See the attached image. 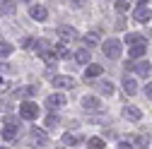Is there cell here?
<instances>
[{"instance_id": "obj_1", "label": "cell", "mask_w": 152, "mask_h": 149, "mask_svg": "<svg viewBox=\"0 0 152 149\" xmlns=\"http://www.w3.org/2000/svg\"><path fill=\"white\" fill-rule=\"evenodd\" d=\"M0 135H3V140H5V142L17 140V137H20V125H17V120L7 118V120H5V125H3V130H0Z\"/></svg>"}, {"instance_id": "obj_2", "label": "cell", "mask_w": 152, "mask_h": 149, "mask_svg": "<svg viewBox=\"0 0 152 149\" xmlns=\"http://www.w3.org/2000/svg\"><path fill=\"white\" fill-rule=\"evenodd\" d=\"M102 53L106 55V58L116 60L118 55H121V41H118V39H109V41H104V43H102Z\"/></svg>"}, {"instance_id": "obj_3", "label": "cell", "mask_w": 152, "mask_h": 149, "mask_svg": "<svg viewBox=\"0 0 152 149\" xmlns=\"http://www.w3.org/2000/svg\"><path fill=\"white\" fill-rule=\"evenodd\" d=\"M20 116H22L24 120H36V118H39V106H36L34 101H22Z\"/></svg>"}, {"instance_id": "obj_4", "label": "cell", "mask_w": 152, "mask_h": 149, "mask_svg": "<svg viewBox=\"0 0 152 149\" xmlns=\"http://www.w3.org/2000/svg\"><path fill=\"white\" fill-rule=\"evenodd\" d=\"M51 82H53L56 89H72V87H75V80H72V77H63V74H56Z\"/></svg>"}, {"instance_id": "obj_5", "label": "cell", "mask_w": 152, "mask_h": 149, "mask_svg": "<svg viewBox=\"0 0 152 149\" xmlns=\"http://www.w3.org/2000/svg\"><path fill=\"white\" fill-rule=\"evenodd\" d=\"M29 14H31V20H36V22H44L46 17H48V10H46L44 5H31V7H29Z\"/></svg>"}, {"instance_id": "obj_6", "label": "cell", "mask_w": 152, "mask_h": 149, "mask_svg": "<svg viewBox=\"0 0 152 149\" xmlns=\"http://www.w3.org/2000/svg\"><path fill=\"white\" fill-rule=\"evenodd\" d=\"M46 106L48 108H63L65 106V96L61 94V91L58 94H51V96H46Z\"/></svg>"}, {"instance_id": "obj_7", "label": "cell", "mask_w": 152, "mask_h": 149, "mask_svg": "<svg viewBox=\"0 0 152 149\" xmlns=\"http://www.w3.org/2000/svg\"><path fill=\"white\" fill-rule=\"evenodd\" d=\"M82 108L85 111H99L102 108V101L97 96H82Z\"/></svg>"}, {"instance_id": "obj_8", "label": "cell", "mask_w": 152, "mask_h": 149, "mask_svg": "<svg viewBox=\"0 0 152 149\" xmlns=\"http://www.w3.org/2000/svg\"><path fill=\"white\" fill-rule=\"evenodd\" d=\"M145 51H147V41L142 39V41H138V43H133V48H130V58H142L145 55Z\"/></svg>"}, {"instance_id": "obj_9", "label": "cell", "mask_w": 152, "mask_h": 149, "mask_svg": "<svg viewBox=\"0 0 152 149\" xmlns=\"http://www.w3.org/2000/svg\"><path fill=\"white\" fill-rule=\"evenodd\" d=\"M123 91H126L128 96H135L138 94V82L133 80V77H126L123 80Z\"/></svg>"}, {"instance_id": "obj_10", "label": "cell", "mask_w": 152, "mask_h": 149, "mask_svg": "<svg viewBox=\"0 0 152 149\" xmlns=\"http://www.w3.org/2000/svg\"><path fill=\"white\" fill-rule=\"evenodd\" d=\"M133 17H135L138 22H150V20H152V12H150L145 5H138V10H135V14H133Z\"/></svg>"}, {"instance_id": "obj_11", "label": "cell", "mask_w": 152, "mask_h": 149, "mask_svg": "<svg viewBox=\"0 0 152 149\" xmlns=\"http://www.w3.org/2000/svg\"><path fill=\"white\" fill-rule=\"evenodd\" d=\"M123 116H126L128 120H140V118H142L140 108H135V106H126V108H123Z\"/></svg>"}, {"instance_id": "obj_12", "label": "cell", "mask_w": 152, "mask_h": 149, "mask_svg": "<svg viewBox=\"0 0 152 149\" xmlns=\"http://www.w3.org/2000/svg\"><path fill=\"white\" fill-rule=\"evenodd\" d=\"M75 60H77L80 65H89L92 55H89V51H87V48H80V51H75Z\"/></svg>"}, {"instance_id": "obj_13", "label": "cell", "mask_w": 152, "mask_h": 149, "mask_svg": "<svg viewBox=\"0 0 152 149\" xmlns=\"http://www.w3.org/2000/svg\"><path fill=\"white\" fill-rule=\"evenodd\" d=\"M58 34H61V39H65V41L77 39V31H75L72 27H58Z\"/></svg>"}, {"instance_id": "obj_14", "label": "cell", "mask_w": 152, "mask_h": 149, "mask_svg": "<svg viewBox=\"0 0 152 149\" xmlns=\"http://www.w3.org/2000/svg\"><path fill=\"white\" fill-rule=\"evenodd\" d=\"M102 72H104V70H102V65H97V63H89V65H87V72H85V74H87V77H99Z\"/></svg>"}, {"instance_id": "obj_15", "label": "cell", "mask_w": 152, "mask_h": 149, "mask_svg": "<svg viewBox=\"0 0 152 149\" xmlns=\"http://www.w3.org/2000/svg\"><path fill=\"white\" fill-rule=\"evenodd\" d=\"M135 72L140 74V77H147V74H150V63H147V60L135 63Z\"/></svg>"}, {"instance_id": "obj_16", "label": "cell", "mask_w": 152, "mask_h": 149, "mask_svg": "<svg viewBox=\"0 0 152 149\" xmlns=\"http://www.w3.org/2000/svg\"><path fill=\"white\" fill-rule=\"evenodd\" d=\"M0 14H15V3L12 0H3L0 3Z\"/></svg>"}, {"instance_id": "obj_17", "label": "cell", "mask_w": 152, "mask_h": 149, "mask_svg": "<svg viewBox=\"0 0 152 149\" xmlns=\"http://www.w3.org/2000/svg\"><path fill=\"white\" fill-rule=\"evenodd\" d=\"M31 137L36 140V144H46V132H41V127H31Z\"/></svg>"}, {"instance_id": "obj_18", "label": "cell", "mask_w": 152, "mask_h": 149, "mask_svg": "<svg viewBox=\"0 0 152 149\" xmlns=\"http://www.w3.org/2000/svg\"><path fill=\"white\" fill-rule=\"evenodd\" d=\"M77 142H80V137L75 135V132H65L63 135V144L65 147H72V144H77Z\"/></svg>"}, {"instance_id": "obj_19", "label": "cell", "mask_w": 152, "mask_h": 149, "mask_svg": "<svg viewBox=\"0 0 152 149\" xmlns=\"http://www.w3.org/2000/svg\"><path fill=\"white\" fill-rule=\"evenodd\" d=\"M147 144H150V135L142 132V135L135 137V147H138V149H147Z\"/></svg>"}, {"instance_id": "obj_20", "label": "cell", "mask_w": 152, "mask_h": 149, "mask_svg": "<svg viewBox=\"0 0 152 149\" xmlns=\"http://www.w3.org/2000/svg\"><path fill=\"white\" fill-rule=\"evenodd\" d=\"M87 147L89 149H104V140L102 137H89L87 140Z\"/></svg>"}, {"instance_id": "obj_21", "label": "cell", "mask_w": 152, "mask_h": 149, "mask_svg": "<svg viewBox=\"0 0 152 149\" xmlns=\"http://www.w3.org/2000/svg\"><path fill=\"white\" fill-rule=\"evenodd\" d=\"M12 43H3V41H0V58H10V55H12Z\"/></svg>"}, {"instance_id": "obj_22", "label": "cell", "mask_w": 152, "mask_h": 149, "mask_svg": "<svg viewBox=\"0 0 152 149\" xmlns=\"http://www.w3.org/2000/svg\"><path fill=\"white\" fill-rule=\"evenodd\" d=\"M17 96H27V99L36 96V87H22L20 91H17Z\"/></svg>"}, {"instance_id": "obj_23", "label": "cell", "mask_w": 152, "mask_h": 149, "mask_svg": "<svg viewBox=\"0 0 152 149\" xmlns=\"http://www.w3.org/2000/svg\"><path fill=\"white\" fill-rule=\"evenodd\" d=\"M99 91H102V94H106V96H111V94H113V84H111L109 80H104V82L99 84Z\"/></svg>"}, {"instance_id": "obj_24", "label": "cell", "mask_w": 152, "mask_h": 149, "mask_svg": "<svg viewBox=\"0 0 152 149\" xmlns=\"http://www.w3.org/2000/svg\"><path fill=\"white\" fill-rule=\"evenodd\" d=\"M58 123H61V118L56 116V113H48V116H46V120H44V125H46V127H56Z\"/></svg>"}, {"instance_id": "obj_25", "label": "cell", "mask_w": 152, "mask_h": 149, "mask_svg": "<svg viewBox=\"0 0 152 149\" xmlns=\"http://www.w3.org/2000/svg\"><path fill=\"white\" fill-rule=\"evenodd\" d=\"M130 5H128V0H116V12H128Z\"/></svg>"}, {"instance_id": "obj_26", "label": "cell", "mask_w": 152, "mask_h": 149, "mask_svg": "<svg viewBox=\"0 0 152 149\" xmlns=\"http://www.w3.org/2000/svg\"><path fill=\"white\" fill-rule=\"evenodd\" d=\"M56 55H58V58H68V55H70V51H68L65 46H58V48H56Z\"/></svg>"}, {"instance_id": "obj_27", "label": "cell", "mask_w": 152, "mask_h": 149, "mask_svg": "<svg viewBox=\"0 0 152 149\" xmlns=\"http://www.w3.org/2000/svg\"><path fill=\"white\" fill-rule=\"evenodd\" d=\"M36 43V39H31V36H24V39H22V48H31Z\"/></svg>"}, {"instance_id": "obj_28", "label": "cell", "mask_w": 152, "mask_h": 149, "mask_svg": "<svg viewBox=\"0 0 152 149\" xmlns=\"http://www.w3.org/2000/svg\"><path fill=\"white\" fill-rule=\"evenodd\" d=\"M85 43H87V46H97V36H94V31L85 36Z\"/></svg>"}, {"instance_id": "obj_29", "label": "cell", "mask_w": 152, "mask_h": 149, "mask_svg": "<svg viewBox=\"0 0 152 149\" xmlns=\"http://www.w3.org/2000/svg\"><path fill=\"white\" fill-rule=\"evenodd\" d=\"M126 41H128V43L133 46V43H138V41H142V39H140L138 34H128V36H126Z\"/></svg>"}, {"instance_id": "obj_30", "label": "cell", "mask_w": 152, "mask_h": 149, "mask_svg": "<svg viewBox=\"0 0 152 149\" xmlns=\"http://www.w3.org/2000/svg\"><path fill=\"white\" fill-rule=\"evenodd\" d=\"M145 94H147V99H150V101H152V82H150V84H147V87H145Z\"/></svg>"}, {"instance_id": "obj_31", "label": "cell", "mask_w": 152, "mask_h": 149, "mask_svg": "<svg viewBox=\"0 0 152 149\" xmlns=\"http://www.w3.org/2000/svg\"><path fill=\"white\" fill-rule=\"evenodd\" d=\"M118 149H135V147H133L130 142H121V144H118Z\"/></svg>"}, {"instance_id": "obj_32", "label": "cell", "mask_w": 152, "mask_h": 149, "mask_svg": "<svg viewBox=\"0 0 152 149\" xmlns=\"http://www.w3.org/2000/svg\"><path fill=\"white\" fill-rule=\"evenodd\" d=\"M85 3V0H72V5H82Z\"/></svg>"}, {"instance_id": "obj_33", "label": "cell", "mask_w": 152, "mask_h": 149, "mask_svg": "<svg viewBox=\"0 0 152 149\" xmlns=\"http://www.w3.org/2000/svg\"><path fill=\"white\" fill-rule=\"evenodd\" d=\"M145 3H147V0H138V5H145Z\"/></svg>"}, {"instance_id": "obj_34", "label": "cell", "mask_w": 152, "mask_h": 149, "mask_svg": "<svg viewBox=\"0 0 152 149\" xmlns=\"http://www.w3.org/2000/svg\"><path fill=\"white\" fill-rule=\"evenodd\" d=\"M0 149H5V147H0Z\"/></svg>"}]
</instances>
